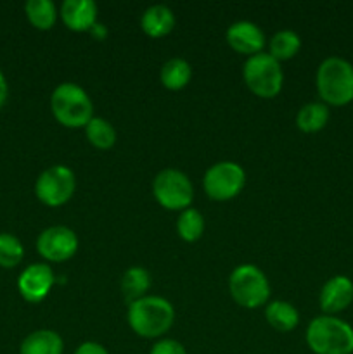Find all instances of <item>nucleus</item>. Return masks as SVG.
<instances>
[{
    "instance_id": "9b49d317",
    "label": "nucleus",
    "mask_w": 353,
    "mask_h": 354,
    "mask_svg": "<svg viewBox=\"0 0 353 354\" xmlns=\"http://www.w3.org/2000/svg\"><path fill=\"white\" fill-rule=\"evenodd\" d=\"M55 282L54 272L45 263H37L24 270L17 279V290L28 303H40L51 292Z\"/></svg>"
},
{
    "instance_id": "20e7f679",
    "label": "nucleus",
    "mask_w": 353,
    "mask_h": 354,
    "mask_svg": "<svg viewBox=\"0 0 353 354\" xmlns=\"http://www.w3.org/2000/svg\"><path fill=\"white\" fill-rule=\"evenodd\" d=\"M52 114L66 128H82L93 118V104L82 86L61 83L52 92Z\"/></svg>"
},
{
    "instance_id": "7ed1b4c3",
    "label": "nucleus",
    "mask_w": 353,
    "mask_h": 354,
    "mask_svg": "<svg viewBox=\"0 0 353 354\" xmlns=\"http://www.w3.org/2000/svg\"><path fill=\"white\" fill-rule=\"evenodd\" d=\"M307 344L315 354H352L353 328L334 317H318L308 325Z\"/></svg>"
},
{
    "instance_id": "ddd939ff",
    "label": "nucleus",
    "mask_w": 353,
    "mask_h": 354,
    "mask_svg": "<svg viewBox=\"0 0 353 354\" xmlns=\"http://www.w3.org/2000/svg\"><path fill=\"white\" fill-rule=\"evenodd\" d=\"M353 301V282L348 277H332L320 290V308L329 317L346 310Z\"/></svg>"
},
{
    "instance_id": "f8f14e48",
    "label": "nucleus",
    "mask_w": 353,
    "mask_h": 354,
    "mask_svg": "<svg viewBox=\"0 0 353 354\" xmlns=\"http://www.w3.org/2000/svg\"><path fill=\"white\" fill-rule=\"evenodd\" d=\"M227 44L239 54L256 55L265 45V35L256 26L255 23L249 21H239L228 26L227 30Z\"/></svg>"
},
{
    "instance_id": "c85d7f7f",
    "label": "nucleus",
    "mask_w": 353,
    "mask_h": 354,
    "mask_svg": "<svg viewBox=\"0 0 353 354\" xmlns=\"http://www.w3.org/2000/svg\"><path fill=\"white\" fill-rule=\"evenodd\" d=\"M90 33H92L93 37L99 38V40H100V38L106 37L107 31H106V28L102 26V24H97V23H96V24H93V26H92V30H90Z\"/></svg>"
},
{
    "instance_id": "5701e85b",
    "label": "nucleus",
    "mask_w": 353,
    "mask_h": 354,
    "mask_svg": "<svg viewBox=\"0 0 353 354\" xmlns=\"http://www.w3.org/2000/svg\"><path fill=\"white\" fill-rule=\"evenodd\" d=\"M85 133L90 144L102 151L111 149L116 142V131H114L113 124L104 118H92L85 127Z\"/></svg>"
},
{
    "instance_id": "6ab92c4d",
    "label": "nucleus",
    "mask_w": 353,
    "mask_h": 354,
    "mask_svg": "<svg viewBox=\"0 0 353 354\" xmlns=\"http://www.w3.org/2000/svg\"><path fill=\"white\" fill-rule=\"evenodd\" d=\"M190 76H192L190 64L185 59L180 57L166 61L163 64L161 73H159L163 86H166L168 90H182L190 82Z\"/></svg>"
},
{
    "instance_id": "a878e982",
    "label": "nucleus",
    "mask_w": 353,
    "mask_h": 354,
    "mask_svg": "<svg viewBox=\"0 0 353 354\" xmlns=\"http://www.w3.org/2000/svg\"><path fill=\"white\" fill-rule=\"evenodd\" d=\"M149 354H187V351L179 341H173V339H163V341H158L154 346H152L151 353Z\"/></svg>"
},
{
    "instance_id": "bb28decb",
    "label": "nucleus",
    "mask_w": 353,
    "mask_h": 354,
    "mask_svg": "<svg viewBox=\"0 0 353 354\" xmlns=\"http://www.w3.org/2000/svg\"><path fill=\"white\" fill-rule=\"evenodd\" d=\"M75 354H109L104 346L97 344V342H83L82 346L76 348Z\"/></svg>"
},
{
    "instance_id": "9d476101",
    "label": "nucleus",
    "mask_w": 353,
    "mask_h": 354,
    "mask_svg": "<svg viewBox=\"0 0 353 354\" xmlns=\"http://www.w3.org/2000/svg\"><path fill=\"white\" fill-rule=\"evenodd\" d=\"M37 251L47 261H68L78 251V237L68 227H51L38 235Z\"/></svg>"
},
{
    "instance_id": "cd10ccee",
    "label": "nucleus",
    "mask_w": 353,
    "mask_h": 354,
    "mask_svg": "<svg viewBox=\"0 0 353 354\" xmlns=\"http://www.w3.org/2000/svg\"><path fill=\"white\" fill-rule=\"evenodd\" d=\"M7 93H9V88H7V80L6 76H3V73L0 71V109H2L3 104H6Z\"/></svg>"
},
{
    "instance_id": "393cba45",
    "label": "nucleus",
    "mask_w": 353,
    "mask_h": 354,
    "mask_svg": "<svg viewBox=\"0 0 353 354\" xmlns=\"http://www.w3.org/2000/svg\"><path fill=\"white\" fill-rule=\"evenodd\" d=\"M24 258V248L17 237L10 234H0V266L14 268Z\"/></svg>"
},
{
    "instance_id": "423d86ee",
    "label": "nucleus",
    "mask_w": 353,
    "mask_h": 354,
    "mask_svg": "<svg viewBox=\"0 0 353 354\" xmlns=\"http://www.w3.org/2000/svg\"><path fill=\"white\" fill-rule=\"evenodd\" d=\"M242 76L248 88L262 99H273L282 90L284 75L280 62L265 52L251 55L244 62Z\"/></svg>"
},
{
    "instance_id": "2eb2a0df",
    "label": "nucleus",
    "mask_w": 353,
    "mask_h": 354,
    "mask_svg": "<svg viewBox=\"0 0 353 354\" xmlns=\"http://www.w3.org/2000/svg\"><path fill=\"white\" fill-rule=\"evenodd\" d=\"M141 26L147 37H166L175 28V14L166 6H152L142 14Z\"/></svg>"
},
{
    "instance_id": "f3484780",
    "label": "nucleus",
    "mask_w": 353,
    "mask_h": 354,
    "mask_svg": "<svg viewBox=\"0 0 353 354\" xmlns=\"http://www.w3.org/2000/svg\"><path fill=\"white\" fill-rule=\"evenodd\" d=\"M149 287H151V275L147 270L141 268V266L128 268L121 277V292L128 304L145 297Z\"/></svg>"
},
{
    "instance_id": "a211bd4d",
    "label": "nucleus",
    "mask_w": 353,
    "mask_h": 354,
    "mask_svg": "<svg viewBox=\"0 0 353 354\" xmlns=\"http://www.w3.org/2000/svg\"><path fill=\"white\" fill-rule=\"evenodd\" d=\"M265 318L270 327L279 332L294 330L298 327V322H300L298 310L291 303H286V301H272V303H269L265 310Z\"/></svg>"
},
{
    "instance_id": "4be33fe9",
    "label": "nucleus",
    "mask_w": 353,
    "mask_h": 354,
    "mask_svg": "<svg viewBox=\"0 0 353 354\" xmlns=\"http://www.w3.org/2000/svg\"><path fill=\"white\" fill-rule=\"evenodd\" d=\"M300 48L301 38L298 37V33H294V31L291 30L279 31V33L273 35L272 40H270V55L279 62L293 59Z\"/></svg>"
},
{
    "instance_id": "f257e3e1",
    "label": "nucleus",
    "mask_w": 353,
    "mask_h": 354,
    "mask_svg": "<svg viewBox=\"0 0 353 354\" xmlns=\"http://www.w3.org/2000/svg\"><path fill=\"white\" fill-rule=\"evenodd\" d=\"M175 310L166 299L145 296L128 306V324L137 335L145 339L161 337L172 328Z\"/></svg>"
},
{
    "instance_id": "aec40b11",
    "label": "nucleus",
    "mask_w": 353,
    "mask_h": 354,
    "mask_svg": "<svg viewBox=\"0 0 353 354\" xmlns=\"http://www.w3.org/2000/svg\"><path fill=\"white\" fill-rule=\"evenodd\" d=\"M329 121V107L322 102H310L296 114V127L305 133L320 131Z\"/></svg>"
},
{
    "instance_id": "39448f33",
    "label": "nucleus",
    "mask_w": 353,
    "mask_h": 354,
    "mask_svg": "<svg viewBox=\"0 0 353 354\" xmlns=\"http://www.w3.org/2000/svg\"><path fill=\"white\" fill-rule=\"evenodd\" d=\"M228 290L232 299L248 310L263 306L270 297L269 280L255 265L237 266L228 277Z\"/></svg>"
},
{
    "instance_id": "1a4fd4ad",
    "label": "nucleus",
    "mask_w": 353,
    "mask_h": 354,
    "mask_svg": "<svg viewBox=\"0 0 353 354\" xmlns=\"http://www.w3.org/2000/svg\"><path fill=\"white\" fill-rule=\"evenodd\" d=\"M203 183L213 201H230L244 189L246 173L237 162L221 161L208 169Z\"/></svg>"
},
{
    "instance_id": "f03ea898",
    "label": "nucleus",
    "mask_w": 353,
    "mask_h": 354,
    "mask_svg": "<svg viewBox=\"0 0 353 354\" xmlns=\"http://www.w3.org/2000/svg\"><path fill=\"white\" fill-rule=\"evenodd\" d=\"M317 92L324 104L346 106L353 100V66L341 57H327L317 69Z\"/></svg>"
},
{
    "instance_id": "b1692460",
    "label": "nucleus",
    "mask_w": 353,
    "mask_h": 354,
    "mask_svg": "<svg viewBox=\"0 0 353 354\" xmlns=\"http://www.w3.org/2000/svg\"><path fill=\"white\" fill-rule=\"evenodd\" d=\"M176 230H179V235L185 242L199 241L201 235H203L204 232L203 214H201L197 209L187 207V209L182 211V214L179 216V221H176Z\"/></svg>"
},
{
    "instance_id": "412c9836",
    "label": "nucleus",
    "mask_w": 353,
    "mask_h": 354,
    "mask_svg": "<svg viewBox=\"0 0 353 354\" xmlns=\"http://www.w3.org/2000/svg\"><path fill=\"white\" fill-rule=\"evenodd\" d=\"M26 17L37 30H51L57 19V10H55L54 2L51 0H28L26 6Z\"/></svg>"
},
{
    "instance_id": "4468645a",
    "label": "nucleus",
    "mask_w": 353,
    "mask_h": 354,
    "mask_svg": "<svg viewBox=\"0 0 353 354\" xmlns=\"http://www.w3.org/2000/svg\"><path fill=\"white\" fill-rule=\"evenodd\" d=\"M59 14L71 31H90L96 24L97 6L92 0H66Z\"/></svg>"
},
{
    "instance_id": "dca6fc26",
    "label": "nucleus",
    "mask_w": 353,
    "mask_h": 354,
    "mask_svg": "<svg viewBox=\"0 0 353 354\" xmlns=\"http://www.w3.org/2000/svg\"><path fill=\"white\" fill-rule=\"evenodd\" d=\"M64 344L57 332L42 330L31 332L23 342H21L19 354H62Z\"/></svg>"
},
{
    "instance_id": "6e6552de",
    "label": "nucleus",
    "mask_w": 353,
    "mask_h": 354,
    "mask_svg": "<svg viewBox=\"0 0 353 354\" xmlns=\"http://www.w3.org/2000/svg\"><path fill=\"white\" fill-rule=\"evenodd\" d=\"M75 173L62 165L45 169L35 183V194L38 201L51 207H59L68 203L75 194Z\"/></svg>"
},
{
    "instance_id": "0eeeda50",
    "label": "nucleus",
    "mask_w": 353,
    "mask_h": 354,
    "mask_svg": "<svg viewBox=\"0 0 353 354\" xmlns=\"http://www.w3.org/2000/svg\"><path fill=\"white\" fill-rule=\"evenodd\" d=\"M156 201L170 211H185L194 199L192 183L185 173L179 169H163L152 183Z\"/></svg>"
}]
</instances>
